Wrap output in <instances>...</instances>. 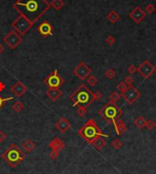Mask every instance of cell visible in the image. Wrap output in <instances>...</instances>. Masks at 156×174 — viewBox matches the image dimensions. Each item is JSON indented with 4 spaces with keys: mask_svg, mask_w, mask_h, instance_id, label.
Instances as JSON below:
<instances>
[{
    "mask_svg": "<svg viewBox=\"0 0 156 174\" xmlns=\"http://www.w3.org/2000/svg\"><path fill=\"white\" fill-rule=\"evenodd\" d=\"M50 6L47 0H17L13 4V8L33 25L49 10Z\"/></svg>",
    "mask_w": 156,
    "mask_h": 174,
    "instance_id": "1",
    "label": "cell"
},
{
    "mask_svg": "<svg viewBox=\"0 0 156 174\" xmlns=\"http://www.w3.org/2000/svg\"><path fill=\"white\" fill-rule=\"evenodd\" d=\"M70 100L72 102V106H80L87 108L95 100L94 93L85 85H80L75 92L70 96Z\"/></svg>",
    "mask_w": 156,
    "mask_h": 174,
    "instance_id": "2",
    "label": "cell"
},
{
    "mask_svg": "<svg viewBox=\"0 0 156 174\" xmlns=\"http://www.w3.org/2000/svg\"><path fill=\"white\" fill-rule=\"evenodd\" d=\"M26 158L25 153L20 150L17 144H11L2 154V159L11 168H16Z\"/></svg>",
    "mask_w": 156,
    "mask_h": 174,
    "instance_id": "3",
    "label": "cell"
},
{
    "mask_svg": "<svg viewBox=\"0 0 156 174\" xmlns=\"http://www.w3.org/2000/svg\"><path fill=\"white\" fill-rule=\"evenodd\" d=\"M79 135L82 137L89 143H91L94 139H96L99 136H105L102 134V132L98 128L96 122L92 119L88 120V122L79 130Z\"/></svg>",
    "mask_w": 156,
    "mask_h": 174,
    "instance_id": "4",
    "label": "cell"
},
{
    "mask_svg": "<svg viewBox=\"0 0 156 174\" xmlns=\"http://www.w3.org/2000/svg\"><path fill=\"white\" fill-rule=\"evenodd\" d=\"M11 26L13 27V29L17 31L20 36H24V35H26L29 31L33 24L29 19H26L25 17L19 15L14 21L12 22Z\"/></svg>",
    "mask_w": 156,
    "mask_h": 174,
    "instance_id": "5",
    "label": "cell"
},
{
    "mask_svg": "<svg viewBox=\"0 0 156 174\" xmlns=\"http://www.w3.org/2000/svg\"><path fill=\"white\" fill-rule=\"evenodd\" d=\"M3 40L11 49H16V48L23 42V38L22 36H20L17 31L13 29L6 35V37L3 38Z\"/></svg>",
    "mask_w": 156,
    "mask_h": 174,
    "instance_id": "6",
    "label": "cell"
},
{
    "mask_svg": "<svg viewBox=\"0 0 156 174\" xmlns=\"http://www.w3.org/2000/svg\"><path fill=\"white\" fill-rule=\"evenodd\" d=\"M43 83L49 88H60L64 84V79L58 73L57 69H55L46 79H44Z\"/></svg>",
    "mask_w": 156,
    "mask_h": 174,
    "instance_id": "7",
    "label": "cell"
},
{
    "mask_svg": "<svg viewBox=\"0 0 156 174\" xmlns=\"http://www.w3.org/2000/svg\"><path fill=\"white\" fill-rule=\"evenodd\" d=\"M100 113L107 120L114 121L115 119L117 118V116L119 115L120 111H119V109L115 106L113 103H109L108 105H106V107L103 108V109L101 110Z\"/></svg>",
    "mask_w": 156,
    "mask_h": 174,
    "instance_id": "8",
    "label": "cell"
},
{
    "mask_svg": "<svg viewBox=\"0 0 156 174\" xmlns=\"http://www.w3.org/2000/svg\"><path fill=\"white\" fill-rule=\"evenodd\" d=\"M91 73V69L88 67L84 62H80V63L73 68V74L81 80H84L88 78V76H90Z\"/></svg>",
    "mask_w": 156,
    "mask_h": 174,
    "instance_id": "9",
    "label": "cell"
},
{
    "mask_svg": "<svg viewBox=\"0 0 156 174\" xmlns=\"http://www.w3.org/2000/svg\"><path fill=\"white\" fill-rule=\"evenodd\" d=\"M123 97H124L125 100L128 103L132 104V103H133L135 100H136L139 98V97H140V93H139V91L135 88L130 86L123 92Z\"/></svg>",
    "mask_w": 156,
    "mask_h": 174,
    "instance_id": "10",
    "label": "cell"
},
{
    "mask_svg": "<svg viewBox=\"0 0 156 174\" xmlns=\"http://www.w3.org/2000/svg\"><path fill=\"white\" fill-rule=\"evenodd\" d=\"M53 26L49 21H44L38 26V32L43 37H49L53 35Z\"/></svg>",
    "mask_w": 156,
    "mask_h": 174,
    "instance_id": "11",
    "label": "cell"
},
{
    "mask_svg": "<svg viewBox=\"0 0 156 174\" xmlns=\"http://www.w3.org/2000/svg\"><path fill=\"white\" fill-rule=\"evenodd\" d=\"M11 91L17 98H20V97H22L26 91H28V88H26V86L24 85L21 81L18 80L15 83V84L12 85Z\"/></svg>",
    "mask_w": 156,
    "mask_h": 174,
    "instance_id": "12",
    "label": "cell"
},
{
    "mask_svg": "<svg viewBox=\"0 0 156 174\" xmlns=\"http://www.w3.org/2000/svg\"><path fill=\"white\" fill-rule=\"evenodd\" d=\"M138 71L141 74L142 77L149 78L154 72V68L149 61H144L141 64V66L138 68Z\"/></svg>",
    "mask_w": 156,
    "mask_h": 174,
    "instance_id": "13",
    "label": "cell"
},
{
    "mask_svg": "<svg viewBox=\"0 0 156 174\" xmlns=\"http://www.w3.org/2000/svg\"><path fill=\"white\" fill-rule=\"evenodd\" d=\"M55 127L59 132H61V133H65L66 131H68L70 129L71 124H70V122L69 120L66 119V118L61 117L57 121V123L55 124Z\"/></svg>",
    "mask_w": 156,
    "mask_h": 174,
    "instance_id": "14",
    "label": "cell"
},
{
    "mask_svg": "<svg viewBox=\"0 0 156 174\" xmlns=\"http://www.w3.org/2000/svg\"><path fill=\"white\" fill-rule=\"evenodd\" d=\"M46 95L51 101H56L62 96V91L59 88H49L46 91Z\"/></svg>",
    "mask_w": 156,
    "mask_h": 174,
    "instance_id": "15",
    "label": "cell"
},
{
    "mask_svg": "<svg viewBox=\"0 0 156 174\" xmlns=\"http://www.w3.org/2000/svg\"><path fill=\"white\" fill-rule=\"evenodd\" d=\"M49 148L52 150H62L64 148H65V143L62 140H60L59 138L56 137V138H54L52 139V140L50 141L49 142Z\"/></svg>",
    "mask_w": 156,
    "mask_h": 174,
    "instance_id": "16",
    "label": "cell"
},
{
    "mask_svg": "<svg viewBox=\"0 0 156 174\" xmlns=\"http://www.w3.org/2000/svg\"><path fill=\"white\" fill-rule=\"evenodd\" d=\"M97 150H101L104 146H106V141L102 138V136H99L91 141V143Z\"/></svg>",
    "mask_w": 156,
    "mask_h": 174,
    "instance_id": "17",
    "label": "cell"
},
{
    "mask_svg": "<svg viewBox=\"0 0 156 174\" xmlns=\"http://www.w3.org/2000/svg\"><path fill=\"white\" fill-rule=\"evenodd\" d=\"M22 148L26 153H29V152H32L33 150L36 148V144L31 140H26L22 144Z\"/></svg>",
    "mask_w": 156,
    "mask_h": 174,
    "instance_id": "18",
    "label": "cell"
},
{
    "mask_svg": "<svg viewBox=\"0 0 156 174\" xmlns=\"http://www.w3.org/2000/svg\"><path fill=\"white\" fill-rule=\"evenodd\" d=\"M114 125H115V128H116V130H117V133L118 134L124 133V131L126 130V128L124 126L123 121H121V120H119L117 121H114Z\"/></svg>",
    "mask_w": 156,
    "mask_h": 174,
    "instance_id": "19",
    "label": "cell"
},
{
    "mask_svg": "<svg viewBox=\"0 0 156 174\" xmlns=\"http://www.w3.org/2000/svg\"><path fill=\"white\" fill-rule=\"evenodd\" d=\"M50 6L56 11H58V10H60L65 6V3H64L63 0H52Z\"/></svg>",
    "mask_w": 156,
    "mask_h": 174,
    "instance_id": "20",
    "label": "cell"
},
{
    "mask_svg": "<svg viewBox=\"0 0 156 174\" xmlns=\"http://www.w3.org/2000/svg\"><path fill=\"white\" fill-rule=\"evenodd\" d=\"M12 109H14L15 112L20 113V112H22V110L24 109V105H23V103L20 101V100H17V101H16L14 104H13Z\"/></svg>",
    "mask_w": 156,
    "mask_h": 174,
    "instance_id": "21",
    "label": "cell"
},
{
    "mask_svg": "<svg viewBox=\"0 0 156 174\" xmlns=\"http://www.w3.org/2000/svg\"><path fill=\"white\" fill-rule=\"evenodd\" d=\"M135 125L136 126H138L139 128H142V127H144V126H146V121L144 120V119H142L141 117H139L138 119L135 120Z\"/></svg>",
    "mask_w": 156,
    "mask_h": 174,
    "instance_id": "22",
    "label": "cell"
},
{
    "mask_svg": "<svg viewBox=\"0 0 156 174\" xmlns=\"http://www.w3.org/2000/svg\"><path fill=\"white\" fill-rule=\"evenodd\" d=\"M87 81H88V83L91 85V86H95L98 83V79H97V78L96 77H94V76H91V77H89L88 78V79H87Z\"/></svg>",
    "mask_w": 156,
    "mask_h": 174,
    "instance_id": "23",
    "label": "cell"
},
{
    "mask_svg": "<svg viewBox=\"0 0 156 174\" xmlns=\"http://www.w3.org/2000/svg\"><path fill=\"white\" fill-rule=\"evenodd\" d=\"M13 99H14L13 97H8V98H5L4 99V98H2L1 96H0V109L3 108V106L5 105L6 102H8V100H12Z\"/></svg>",
    "mask_w": 156,
    "mask_h": 174,
    "instance_id": "24",
    "label": "cell"
},
{
    "mask_svg": "<svg viewBox=\"0 0 156 174\" xmlns=\"http://www.w3.org/2000/svg\"><path fill=\"white\" fill-rule=\"evenodd\" d=\"M77 113L79 116L80 117H83L86 113H87V110H86V108L84 107H80V106H78V109H77Z\"/></svg>",
    "mask_w": 156,
    "mask_h": 174,
    "instance_id": "25",
    "label": "cell"
},
{
    "mask_svg": "<svg viewBox=\"0 0 156 174\" xmlns=\"http://www.w3.org/2000/svg\"><path fill=\"white\" fill-rule=\"evenodd\" d=\"M59 152L60 151H58V150H51V151L49 152V158L51 159H57L59 156Z\"/></svg>",
    "mask_w": 156,
    "mask_h": 174,
    "instance_id": "26",
    "label": "cell"
},
{
    "mask_svg": "<svg viewBox=\"0 0 156 174\" xmlns=\"http://www.w3.org/2000/svg\"><path fill=\"white\" fill-rule=\"evenodd\" d=\"M111 145H112V147L114 148V149H116V150H118V149H120V147H121V145H123V143H121L118 139H115V140L111 142Z\"/></svg>",
    "mask_w": 156,
    "mask_h": 174,
    "instance_id": "27",
    "label": "cell"
},
{
    "mask_svg": "<svg viewBox=\"0 0 156 174\" xmlns=\"http://www.w3.org/2000/svg\"><path fill=\"white\" fill-rule=\"evenodd\" d=\"M120 98V96L118 93L114 92V93H112V94L111 95L110 100H111V103H114V102H116Z\"/></svg>",
    "mask_w": 156,
    "mask_h": 174,
    "instance_id": "28",
    "label": "cell"
},
{
    "mask_svg": "<svg viewBox=\"0 0 156 174\" xmlns=\"http://www.w3.org/2000/svg\"><path fill=\"white\" fill-rule=\"evenodd\" d=\"M105 75H106L107 78H109V79H112L113 77L115 76V71L113 70V69H109V70H107V71H106Z\"/></svg>",
    "mask_w": 156,
    "mask_h": 174,
    "instance_id": "29",
    "label": "cell"
},
{
    "mask_svg": "<svg viewBox=\"0 0 156 174\" xmlns=\"http://www.w3.org/2000/svg\"><path fill=\"white\" fill-rule=\"evenodd\" d=\"M118 88H119V89L120 90L121 92H124L125 90H126V89L128 88V86H127V85L125 84V83H120V85L118 86Z\"/></svg>",
    "mask_w": 156,
    "mask_h": 174,
    "instance_id": "30",
    "label": "cell"
},
{
    "mask_svg": "<svg viewBox=\"0 0 156 174\" xmlns=\"http://www.w3.org/2000/svg\"><path fill=\"white\" fill-rule=\"evenodd\" d=\"M6 135L3 130H0V143H2L6 141Z\"/></svg>",
    "mask_w": 156,
    "mask_h": 174,
    "instance_id": "31",
    "label": "cell"
},
{
    "mask_svg": "<svg viewBox=\"0 0 156 174\" xmlns=\"http://www.w3.org/2000/svg\"><path fill=\"white\" fill-rule=\"evenodd\" d=\"M132 82V79L131 78V77H127V78L125 79V84L131 85Z\"/></svg>",
    "mask_w": 156,
    "mask_h": 174,
    "instance_id": "32",
    "label": "cell"
},
{
    "mask_svg": "<svg viewBox=\"0 0 156 174\" xmlns=\"http://www.w3.org/2000/svg\"><path fill=\"white\" fill-rule=\"evenodd\" d=\"M146 126H147L149 129H153V128H154L155 125H154V123H153V121H149V122L146 123Z\"/></svg>",
    "mask_w": 156,
    "mask_h": 174,
    "instance_id": "33",
    "label": "cell"
},
{
    "mask_svg": "<svg viewBox=\"0 0 156 174\" xmlns=\"http://www.w3.org/2000/svg\"><path fill=\"white\" fill-rule=\"evenodd\" d=\"M94 98H95V100H100V99L101 98V94H100L99 91L95 92V93H94Z\"/></svg>",
    "mask_w": 156,
    "mask_h": 174,
    "instance_id": "34",
    "label": "cell"
},
{
    "mask_svg": "<svg viewBox=\"0 0 156 174\" xmlns=\"http://www.w3.org/2000/svg\"><path fill=\"white\" fill-rule=\"evenodd\" d=\"M6 89V85L4 84V82L2 81H0V92H2L4 91V90Z\"/></svg>",
    "mask_w": 156,
    "mask_h": 174,
    "instance_id": "35",
    "label": "cell"
},
{
    "mask_svg": "<svg viewBox=\"0 0 156 174\" xmlns=\"http://www.w3.org/2000/svg\"><path fill=\"white\" fill-rule=\"evenodd\" d=\"M135 71H136V68H134V67H133V66H132L130 68H129V72H130L131 74H133Z\"/></svg>",
    "mask_w": 156,
    "mask_h": 174,
    "instance_id": "36",
    "label": "cell"
},
{
    "mask_svg": "<svg viewBox=\"0 0 156 174\" xmlns=\"http://www.w3.org/2000/svg\"><path fill=\"white\" fill-rule=\"evenodd\" d=\"M113 42H114V39H112V38H110L107 39V43H109L110 45H111Z\"/></svg>",
    "mask_w": 156,
    "mask_h": 174,
    "instance_id": "37",
    "label": "cell"
},
{
    "mask_svg": "<svg viewBox=\"0 0 156 174\" xmlns=\"http://www.w3.org/2000/svg\"><path fill=\"white\" fill-rule=\"evenodd\" d=\"M4 51H5V48H4V47H3L1 44H0V55L3 54V53H4Z\"/></svg>",
    "mask_w": 156,
    "mask_h": 174,
    "instance_id": "38",
    "label": "cell"
}]
</instances>
